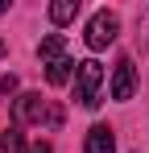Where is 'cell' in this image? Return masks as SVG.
Here are the masks:
<instances>
[{
	"label": "cell",
	"instance_id": "obj_4",
	"mask_svg": "<svg viewBox=\"0 0 149 153\" xmlns=\"http://www.w3.org/2000/svg\"><path fill=\"white\" fill-rule=\"evenodd\" d=\"M133 91H137V66H133V58H120L116 62V75H112V100H133Z\"/></svg>",
	"mask_w": 149,
	"mask_h": 153
},
{
	"label": "cell",
	"instance_id": "obj_8",
	"mask_svg": "<svg viewBox=\"0 0 149 153\" xmlns=\"http://www.w3.org/2000/svg\"><path fill=\"white\" fill-rule=\"evenodd\" d=\"M71 58H58V62H46V79L50 83H54V87H62V83H66V79H71Z\"/></svg>",
	"mask_w": 149,
	"mask_h": 153
},
{
	"label": "cell",
	"instance_id": "obj_10",
	"mask_svg": "<svg viewBox=\"0 0 149 153\" xmlns=\"http://www.w3.org/2000/svg\"><path fill=\"white\" fill-rule=\"evenodd\" d=\"M13 91H17V75H4V79H0V95H4V100H8V95H13Z\"/></svg>",
	"mask_w": 149,
	"mask_h": 153
},
{
	"label": "cell",
	"instance_id": "obj_11",
	"mask_svg": "<svg viewBox=\"0 0 149 153\" xmlns=\"http://www.w3.org/2000/svg\"><path fill=\"white\" fill-rule=\"evenodd\" d=\"M29 153H54V149H50L46 141H37V145H29Z\"/></svg>",
	"mask_w": 149,
	"mask_h": 153
},
{
	"label": "cell",
	"instance_id": "obj_3",
	"mask_svg": "<svg viewBox=\"0 0 149 153\" xmlns=\"http://www.w3.org/2000/svg\"><path fill=\"white\" fill-rule=\"evenodd\" d=\"M116 33H120V17L104 8V13H95V17L87 21V33H83V37H87L91 50H108V46L116 42Z\"/></svg>",
	"mask_w": 149,
	"mask_h": 153
},
{
	"label": "cell",
	"instance_id": "obj_7",
	"mask_svg": "<svg viewBox=\"0 0 149 153\" xmlns=\"http://www.w3.org/2000/svg\"><path fill=\"white\" fill-rule=\"evenodd\" d=\"M74 17H79V0H54L50 4V21L54 25H71Z\"/></svg>",
	"mask_w": 149,
	"mask_h": 153
},
{
	"label": "cell",
	"instance_id": "obj_6",
	"mask_svg": "<svg viewBox=\"0 0 149 153\" xmlns=\"http://www.w3.org/2000/svg\"><path fill=\"white\" fill-rule=\"evenodd\" d=\"M37 54H42V62H58V58H66V37H62V33H50V37H42Z\"/></svg>",
	"mask_w": 149,
	"mask_h": 153
},
{
	"label": "cell",
	"instance_id": "obj_9",
	"mask_svg": "<svg viewBox=\"0 0 149 153\" xmlns=\"http://www.w3.org/2000/svg\"><path fill=\"white\" fill-rule=\"evenodd\" d=\"M0 149H4V153H21V149H25L21 132H17V128H4V137H0Z\"/></svg>",
	"mask_w": 149,
	"mask_h": 153
},
{
	"label": "cell",
	"instance_id": "obj_1",
	"mask_svg": "<svg viewBox=\"0 0 149 153\" xmlns=\"http://www.w3.org/2000/svg\"><path fill=\"white\" fill-rule=\"evenodd\" d=\"M17 120L58 128V124H62V108H58L54 100H42L37 91H29V95H21V100H17Z\"/></svg>",
	"mask_w": 149,
	"mask_h": 153
},
{
	"label": "cell",
	"instance_id": "obj_5",
	"mask_svg": "<svg viewBox=\"0 0 149 153\" xmlns=\"http://www.w3.org/2000/svg\"><path fill=\"white\" fill-rule=\"evenodd\" d=\"M87 153H116V137H112V128L108 124H95L91 132H87V145H83Z\"/></svg>",
	"mask_w": 149,
	"mask_h": 153
},
{
	"label": "cell",
	"instance_id": "obj_12",
	"mask_svg": "<svg viewBox=\"0 0 149 153\" xmlns=\"http://www.w3.org/2000/svg\"><path fill=\"white\" fill-rule=\"evenodd\" d=\"M0 13H8V4H4V0H0Z\"/></svg>",
	"mask_w": 149,
	"mask_h": 153
},
{
	"label": "cell",
	"instance_id": "obj_2",
	"mask_svg": "<svg viewBox=\"0 0 149 153\" xmlns=\"http://www.w3.org/2000/svg\"><path fill=\"white\" fill-rule=\"evenodd\" d=\"M99 83H104V66L95 58L74 62V100L83 108H99Z\"/></svg>",
	"mask_w": 149,
	"mask_h": 153
}]
</instances>
